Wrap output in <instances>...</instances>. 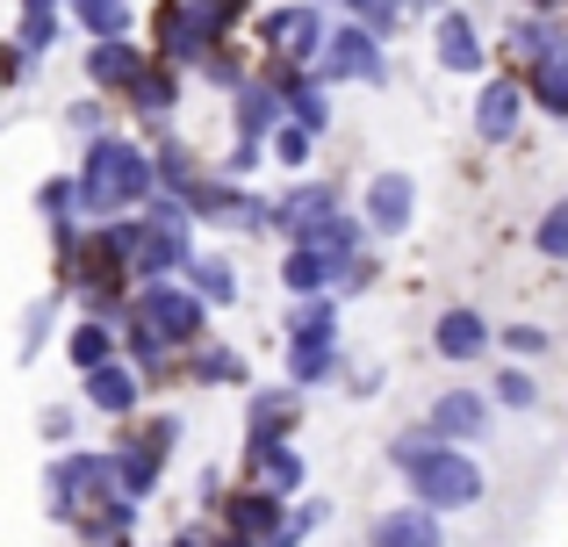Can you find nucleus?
Returning <instances> with one entry per match:
<instances>
[{"mask_svg":"<svg viewBox=\"0 0 568 547\" xmlns=\"http://www.w3.org/2000/svg\"><path fill=\"white\" fill-rule=\"evenodd\" d=\"M152 181H159V166L138 152V144L101 138L94 152H87V166H80V202L94 216H115V210H130V202L152 195Z\"/></svg>","mask_w":568,"mask_h":547,"instance_id":"obj_1","label":"nucleus"},{"mask_svg":"<svg viewBox=\"0 0 568 547\" xmlns=\"http://www.w3.org/2000/svg\"><path fill=\"white\" fill-rule=\"evenodd\" d=\"M223 22H231V0H166L159 8V51H166V65H202L223 43Z\"/></svg>","mask_w":568,"mask_h":547,"instance_id":"obj_2","label":"nucleus"},{"mask_svg":"<svg viewBox=\"0 0 568 547\" xmlns=\"http://www.w3.org/2000/svg\"><path fill=\"white\" fill-rule=\"evenodd\" d=\"M403 476H410V490H417V505H425V511H439V505L460 511V505L483 497V468H475L460 447H432L425 462H410Z\"/></svg>","mask_w":568,"mask_h":547,"instance_id":"obj_3","label":"nucleus"},{"mask_svg":"<svg viewBox=\"0 0 568 547\" xmlns=\"http://www.w3.org/2000/svg\"><path fill=\"white\" fill-rule=\"evenodd\" d=\"M138 332L159 338V346H194L202 338V295L173 288V281H152L138 295Z\"/></svg>","mask_w":568,"mask_h":547,"instance_id":"obj_4","label":"nucleus"},{"mask_svg":"<svg viewBox=\"0 0 568 547\" xmlns=\"http://www.w3.org/2000/svg\"><path fill=\"white\" fill-rule=\"evenodd\" d=\"M317 80H367V87H382V80H388L382 37H375L367 22L332 29V37H324V51H317Z\"/></svg>","mask_w":568,"mask_h":547,"instance_id":"obj_5","label":"nucleus"},{"mask_svg":"<svg viewBox=\"0 0 568 547\" xmlns=\"http://www.w3.org/2000/svg\"><path fill=\"white\" fill-rule=\"evenodd\" d=\"M260 37L274 43L281 65H317V51H324V37H332V29H324L317 8H274L260 22Z\"/></svg>","mask_w":568,"mask_h":547,"instance_id":"obj_6","label":"nucleus"},{"mask_svg":"<svg viewBox=\"0 0 568 547\" xmlns=\"http://www.w3.org/2000/svg\"><path fill=\"white\" fill-rule=\"evenodd\" d=\"M518 115H526V87H518V80H489L483 94H475V138L504 144L518 130Z\"/></svg>","mask_w":568,"mask_h":547,"instance_id":"obj_7","label":"nucleus"},{"mask_svg":"<svg viewBox=\"0 0 568 547\" xmlns=\"http://www.w3.org/2000/svg\"><path fill=\"white\" fill-rule=\"evenodd\" d=\"M410 210H417V188H410V173H375L367 181V231H410Z\"/></svg>","mask_w":568,"mask_h":547,"instance_id":"obj_8","label":"nucleus"},{"mask_svg":"<svg viewBox=\"0 0 568 547\" xmlns=\"http://www.w3.org/2000/svg\"><path fill=\"white\" fill-rule=\"evenodd\" d=\"M432 51H439L446 72H483V37H475V22L460 8H446L439 22H432Z\"/></svg>","mask_w":568,"mask_h":547,"instance_id":"obj_9","label":"nucleus"},{"mask_svg":"<svg viewBox=\"0 0 568 547\" xmlns=\"http://www.w3.org/2000/svg\"><path fill=\"white\" fill-rule=\"evenodd\" d=\"M425 425H432L439 439H483V433H489V404H483L475 389H446L439 404H432Z\"/></svg>","mask_w":568,"mask_h":547,"instance_id":"obj_10","label":"nucleus"},{"mask_svg":"<svg viewBox=\"0 0 568 547\" xmlns=\"http://www.w3.org/2000/svg\"><path fill=\"white\" fill-rule=\"evenodd\" d=\"M87 72H94V87H138L144 80V51L123 37H101L94 51H87Z\"/></svg>","mask_w":568,"mask_h":547,"instance_id":"obj_11","label":"nucleus"},{"mask_svg":"<svg viewBox=\"0 0 568 547\" xmlns=\"http://www.w3.org/2000/svg\"><path fill=\"white\" fill-rule=\"evenodd\" d=\"M432 346H439L446 361H483L489 353V324L475 317V310H446L439 332H432Z\"/></svg>","mask_w":568,"mask_h":547,"instance_id":"obj_12","label":"nucleus"},{"mask_svg":"<svg viewBox=\"0 0 568 547\" xmlns=\"http://www.w3.org/2000/svg\"><path fill=\"white\" fill-rule=\"evenodd\" d=\"M288 346H338V303L332 295H303L288 310Z\"/></svg>","mask_w":568,"mask_h":547,"instance_id":"obj_13","label":"nucleus"},{"mask_svg":"<svg viewBox=\"0 0 568 547\" xmlns=\"http://www.w3.org/2000/svg\"><path fill=\"white\" fill-rule=\"evenodd\" d=\"M281 87H237V138L245 144H260V138H274L281 130Z\"/></svg>","mask_w":568,"mask_h":547,"instance_id":"obj_14","label":"nucleus"},{"mask_svg":"<svg viewBox=\"0 0 568 547\" xmlns=\"http://www.w3.org/2000/svg\"><path fill=\"white\" fill-rule=\"evenodd\" d=\"M231 534L237 540H266V534H281V497L274 490H245V497H231Z\"/></svg>","mask_w":568,"mask_h":547,"instance_id":"obj_15","label":"nucleus"},{"mask_svg":"<svg viewBox=\"0 0 568 547\" xmlns=\"http://www.w3.org/2000/svg\"><path fill=\"white\" fill-rule=\"evenodd\" d=\"M375 547H439V526H432L425 505H403L375 519Z\"/></svg>","mask_w":568,"mask_h":547,"instance_id":"obj_16","label":"nucleus"},{"mask_svg":"<svg viewBox=\"0 0 568 547\" xmlns=\"http://www.w3.org/2000/svg\"><path fill=\"white\" fill-rule=\"evenodd\" d=\"M338 274H346V267H338L332 253H317V245H295L288 267H281V281H288L295 295H332V281H338Z\"/></svg>","mask_w":568,"mask_h":547,"instance_id":"obj_17","label":"nucleus"},{"mask_svg":"<svg viewBox=\"0 0 568 547\" xmlns=\"http://www.w3.org/2000/svg\"><path fill=\"white\" fill-rule=\"evenodd\" d=\"M295 425V389H260L252 396V447H274Z\"/></svg>","mask_w":568,"mask_h":547,"instance_id":"obj_18","label":"nucleus"},{"mask_svg":"<svg viewBox=\"0 0 568 547\" xmlns=\"http://www.w3.org/2000/svg\"><path fill=\"white\" fill-rule=\"evenodd\" d=\"M87 396H94L101 411H130L138 404V375H130V367H94V375H87Z\"/></svg>","mask_w":568,"mask_h":547,"instance_id":"obj_19","label":"nucleus"},{"mask_svg":"<svg viewBox=\"0 0 568 547\" xmlns=\"http://www.w3.org/2000/svg\"><path fill=\"white\" fill-rule=\"evenodd\" d=\"M252 462H260V476H266V490H274V497H288L295 483H303V462H295L281 439H274V447H252Z\"/></svg>","mask_w":568,"mask_h":547,"instance_id":"obj_20","label":"nucleus"},{"mask_svg":"<svg viewBox=\"0 0 568 547\" xmlns=\"http://www.w3.org/2000/svg\"><path fill=\"white\" fill-rule=\"evenodd\" d=\"M72 14L94 29V43H101V37H123V29H130V8H123V0H72Z\"/></svg>","mask_w":568,"mask_h":547,"instance_id":"obj_21","label":"nucleus"},{"mask_svg":"<svg viewBox=\"0 0 568 547\" xmlns=\"http://www.w3.org/2000/svg\"><path fill=\"white\" fill-rule=\"evenodd\" d=\"M187 274H194V295H202V303H231L237 295L231 260H187Z\"/></svg>","mask_w":568,"mask_h":547,"instance_id":"obj_22","label":"nucleus"},{"mask_svg":"<svg viewBox=\"0 0 568 547\" xmlns=\"http://www.w3.org/2000/svg\"><path fill=\"white\" fill-rule=\"evenodd\" d=\"M338 375V346H288V382H324Z\"/></svg>","mask_w":568,"mask_h":547,"instance_id":"obj_23","label":"nucleus"},{"mask_svg":"<svg viewBox=\"0 0 568 547\" xmlns=\"http://www.w3.org/2000/svg\"><path fill=\"white\" fill-rule=\"evenodd\" d=\"M130 94H138V109H144V115H166V109H173V94H181V80H173V65H166V72L144 65V80L130 87Z\"/></svg>","mask_w":568,"mask_h":547,"instance_id":"obj_24","label":"nucleus"},{"mask_svg":"<svg viewBox=\"0 0 568 547\" xmlns=\"http://www.w3.org/2000/svg\"><path fill=\"white\" fill-rule=\"evenodd\" d=\"M109 353H115V338L101 332V324H80V332H72V361H80L87 375H94V367H109Z\"/></svg>","mask_w":568,"mask_h":547,"instance_id":"obj_25","label":"nucleus"},{"mask_svg":"<svg viewBox=\"0 0 568 547\" xmlns=\"http://www.w3.org/2000/svg\"><path fill=\"white\" fill-rule=\"evenodd\" d=\"M532 245H540L547 260H568V195H561L555 210L540 216V231H532Z\"/></svg>","mask_w":568,"mask_h":547,"instance_id":"obj_26","label":"nucleus"},{"mask_svg":"<svg viewBox=\"0 0 568 547\" xmlns=\"http://www.w3.org/2000/svg\"><path fill=\"white\" fill-rule=\"evenodd\" d=\"M497 404H511V411H532V404H540V382H532L526 367H504V375H497Z\"/></svg>","mask_w":568,"mask_h":547,"instance_id":"obj_27","label":"nucleus"},{"mask_svg":"<svg viewBox=\"0 0 568 547\" xmlns=\"http://www.w3.org/2000/svg\"><path fill=\"white\" fill-rule=\"evenodd\" d=\"M346 8H353V14H361V22H367V29H375V37H388V29H396V22H403V8H410V0H346Z\"/></svg>","mask_w":568,"mask_h":547,"instance_id":"obj_28","label":"nucleus"},{"mask_svg":"<svg viewBox=\"0 0 568 547\" xmlns=\"http://www.w3.org/2000/svg\"><path fill=\"white\" fill-rule=\"evenodd\" d=\"M310 138H317V130H303V123H281V130H274V152H281V166H310Z\"/></svg>","mask_w":568,"mask_h":547,"instance_id":"obj_29","label":"nucleus"},{"mask_svg":"<svg viewBox=\"0 0 568 547\" xmlns=\"http://www.w3.org/2000/svg\"><path fill=\"white\" fill-rule=\"evenodd\" d=\"M194 375H202V382H237V375H245V361H237V353H202Z\"/></svg>","mask_w":568,"mask_h":547,"instance_id":"obj_30","label":"nucleus"},{"mask_svg":"<svg viewBox=\"0 0 568 547\" xmlns=\"http://www.w3.org/2000/svg\"><path fill=\"white\" fill-rule=\"evenodd\" d=\"M504 346L532 361V353H547V332H540V324H504Z\"/></svg>","mask_w":568,"mask_h":547,"instance_id":"obj_31","label":"nucleus"},{"mask_svg":"<svg viewBox=\"0 0 568 547\" xmlns=\"http://www.w3.org/2000/svg\"><path fill=\"white\" fill-rule=\"evenodd\" d=\"M417 8H439V0H417Z\"/></svg>","mask_w":568,"mask_h":547,"instance_id":"obj_32","label":"nucleus"}]
</instances>
